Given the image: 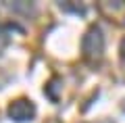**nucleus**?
I'll use <instances>...</instances> for the list:
<instances>
[{"mask_svg":"<svg viewBox=\"0 0 125 123\" xmlns=\"http://www.w3.org/2000/svg\"><path fill=\"white\" fill-rule=\"evenodd\" d=\"M102 48H104L102 34H100L98 27H92V29L83 35V40H81V50H83L85 56L96 58V56H100V54H102Z\"/></svg>","mask_w":125,"mask_h":123,"instance_id":"nucleus-1","label":"nucleus"},{"mask_svg":"<svg viewBox=\"0 0 125 123\" xmlns=\"http://www.w3.org/2000/svg\"><path fill=\"white\" fill-rule=\"evenodd\" d=\"M33 115H36V106L31 104L29 100H15L9 106V117L13 121L23 123V121H29Z\"/></svg>","mask_w":125,"mask_h":123,"instance_id":"nucleus-2","label":"nucleus"},{"mask_svg":"<svg viewBox=\"0 0 125 123\" xmlns=\"http://www.w3.org/2000/svg\"><path fill=\"white\" fill-rule=\"evenodd\" d=\"M121 61H123V67H125V40L121 42Z\"/></svg>","mask_w":125,"mask_h":123,"instance_id":"nucleus-3","label":"nucleus"}]
</instances>
